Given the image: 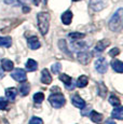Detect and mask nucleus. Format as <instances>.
Returning a JSON list of instances; mask_svg holds the SVG:
<instances>
[{"mask_svg": "<svg viewBox=\"0 0 123 124\" xmlns=\"http://www.w3.org/2000/svg\"><path fill=\"white\" fill-rule=\"evenodd\" d=\"M119 53H120V50L118 49V47H115V49H112V50H111V51L109 52V55L112 56V57H115Z\"/></svg>", "mask_w": 123, "mask_h": 124, "instance_id": "nucleus-30", "label": "nucleus"}, {"mask_svg": "<svg viewBox=\"0 0 123 124\" xmlns=\"http://www.w3.org/2000/svg\"><path fill=\"white\" fill-rule=\"evenodd\" d=\"M49 101L54 108H62V107L65 105V97L62 94H52L51 96L49 97Z\"/></svg>", "mask_w": 123, "mask_h": 124, "instance_id": "nucleus-3", "label": "nucleus"}, {"mask_svg": "<svg viewBox=\"0 0 123 124\" xmlns=\"http://www.w3.org/2000/svg\"><path fill=\"white\" fill-rule=\"evenodd\" d=\"M28 45L31 50H37L40 47V42H39V39L37 37H30L28 39Z\"/></svg>", "mask_w": 123, "mask_h": 124, "instance_id": "nucleus-14", "label": "nucleus"}, {"mask_svg": "<svg viewBox=\"0 0 123 124\" xmlns=\"http://www.w3.org/2000/svg\"><path fill=\"white\" fill-rule=\"evenodd\" d=\"M61 69H62V65L60 63H55V64H53V65H52V72L55 73V75L60 72Z\"/></svg>", "mask_w": 123, "mask_h": 124, "instance_id": "nucleus-27", "label": "nucleus"}, {"mask_svg": "<svg viewBox=\"0 0 123 124\" xmlns=\"http://www.w3.org/2000/svg\"><path fill=\"white\" fill-rule=\"evenodd\" d=\"M14 67V64L13 62H11L10 59H3L2 61V65H1V68L6 71H11Z\"/></svg>", "mask_w": 123, "mask_h": 124, "instance_id": "nucleus-19", "label": "nucleus"}, {"mask_svg": "<svg viewBox=\"0 0 123 124\" xmlns=\"http://www.w3.org/2000/svg\"><path fill=\"white\" fill-rule=\"evenodd\" d=\"M90 118H91V120L93 121L94 123H97V124H100L103 122V114L96 112V111H92L91 114H90Z\"/></svg>", "mask_w": 123, "mask_h": 124, "instance_id": "nucleus-16", "label": "nucleus"}, {"mask_svg": "<svg viewBox=\"0 0 123 124\" xmlns=\"http://www.w3.org/2000/svg\"><path fill=\"white\" fill-rule=\"evenodd\" d=\"M60 80L63 81V83H65L66 87H67L68 90H74L76 84H74V82H72V79L69 77V76L65 75V73H62L60 75Z\"/></svg>", "mask_w": 123, "mask_h": 124, "instance_id": "nucleus-7", "label": "nucleus"}, {"mask_svg": "<svg viewBox=\"0 0 123 124\" xmlns=\"http://www.w3.org/2000/svg\"><path fill=\"white\" fill-rule=\"evenodd\" d=\"M91 57H92V55L90 53H87V52H82V53L78 54V59H79V62L81 64H83V65H86V64L91 61Z\"/></svg>", "mask_w": 123, "mask_h": 124, "instance_id": "nucleus-9", "label": "nucleus"}, {"mask_svg": "<svg viewBox=\"0 0 123 124\" xmlns=\"http://www.w3.org/2000/svg\"><path fill=\"white\" fill-rule=\"evenodd\" d=\"M95 68L99 73H105L108 69V64L104 57H100L95 62Z\"/></svg>", "mask_w": 123, "mask_h": 124, "instance_id": "nucleus-5", "label": "nucleus"}, {"mask_svg": "<svg viewBox=\"0 0 123 124\" xmlns=\"http://www.w3.org/2000/svg\"><path fill=\"white\" fill-rule=\"evenodd\" d=\"M12 44V39L10 37H0V46L10 47Z\"/></svg>", "mask_w": 123, "mask_h": 124, "instance_id": "nucleus-21", "label": "nucleus"}, {"mask_svg": "<svg viewBox=\"0 0 123 124\" xmlns=\"http://www.w3.org/2000/svg\"><path fill=\"white\" fill-rule=\"evenodd\" d=\"M112 118L118 119V120H122L123 119V108L121 106L115 107V110L112 111Z\"/></svg>", "mask_w": 123, "mask_h": 124, "instance_id": "nucleus-18", "label": "nucleus"}, {"mask_svg": "<svg viewBox=\"0 0 123 124\" xmlns=\"http://www.w3.org/2000/svg\"><path fill=\"white\" fill-rule=\"evenodd\" d=\"M3 76H4V73H3V69L0 67V79H1V78H3Z\"/></svg>", "mask_w": 123, "mask_h": 124, "instance_id": "nucleus-33", "label": "nucleus"}, {"mask_svg": "<svg viewBox=\"0 0 123 124\" xmlns=\"http://www.w3.org/2000/svg\"><path fill=\"white\" fill-rule=\"evenodd\" d=\"M4 2H6L7 4H12L15 2V0H4Z\"/></svg>", "mask_w": 123, "mask_h": 124, "instance_id": "nucleus-31", "label": "nucleus"}, {"mask_svg": "<svg viewBox=\"0 0 123 124\" xmlns=\"http://www.w3.org/2000/svg\"><path fill=\"white\" fill-rule=\"evenodd\" d=\"M72 1H80V0H72Z\"/></svg>", "mask_w": 123, "mask_h": 124, "instance_id": "nucleus-37", "label": "nucleus"}, {"mask_svg": "<svg viewBox=\"0 0 123 124\" xmlns=\"http://www.w3.org/2000/svg\"><path fill=\"white\" fill-rule=\"evenodd\" d=\"M11 77H12L14 80L17 81V82H24V81H26V79H27L26 72L21 68H17V69H15V70H13L12 72H11Z\"/></svg>", "mask_w": 123, "mask_h": 124, "instance_id": "nucleus-4", "label": "nucleus"}, {"mask_svg": "<svg viewBox=\"0 0 123 124\" xmlns=\"http://www.w3.org/2000/svg\"><path fill=\"white\" fill-rule=\"evenodd\" d=\"M8 107V101L3 97H0V110H4Z\"/></svg>", "mask_w": 123, "mask_h": 124, "instance_id": "nucleus-28", "label": "nucleus"}, {"mask_svg": "<svg viewBox=\"0 0 123 124\" xmlns=\"http://www.w3.org/2000/svg\"><path fill=\"white\" fill-rule=\"evenodd\" d=\"M71 101H72V104H74V106L77 107V108H79V109L84 108V106H85V102H84V101L80 96H78V95H76V96L72 97Z\"/></svg>", "mask_w": 123, "mask_h": 124, "instance_id": "nucleus-12", "label": "nucleus"}, {"mask_svg": "<svg viewBox=\"0 0 123 124\" xmlns=\"http://www.w3.org/2000/svg\"><path fill=\"white\" fill-rule=\"evenodd\" d=\"M106 124H115V122H113V121L109 120V121H107V122H106Z\"/></svg>", "mask_w": 123, "mask_h": 124, "instance_id": "nucleus-35", "label": "nucleus"}, {"mask_svg": "<svg viewBox=\"0 0 123 124\" xmlns=\"http://www.w3.org/2000/svg\"><path fill=\"white\" fill-rule=\"evenodd\" d=\"M23 11H24V13H27V12H29V11H30V8L24 7V8H23Z\"/></svg>", "mask_w": 123, "mask_h": 124, "instance_id": "nucleus-32", "label": "nucleus"}, {"mask_svg": "<svg viewBox=\"0 0 123 124\" xmlns=\"http://www.w3.org/2000/svg\"><path fill=\"white\" fill-rule=\"evenodd\" d=\"M109 102L110 105H112L113 107H118L121 105V101L119 99V97L117 96H110L109 97Z\"/></svg>", "mask_w": 123, "mask_h": 124, "instance_id": "nucleus-24", "label": "nucleus"}, {"mask_svg": "<svg viewBox=\"0 0 123 124\" xmlns=\"http://www.w3.org/2000/svg\"><path fill=\"white\" fill-rule=\"evenodd\" d=\"M98 94L100 95L101 97H104L106 94H107V87H106L101 82L98 83Z\"/></svg>", "mask_w": 123, "mask_h": 124, "instance_id": "nucleus-26", "label": "nucleus"}, {"mask_svg": "<svg viewBox=\"0 0 123 124\" xmlns=\"http://www.w3.org/2000/svg\"><path fill=\"white\" fill-rule=\"evenodd\" d=\"M34 101H35V102H38V104L42 102V101H44V95H43V93H41V92L36 93V94L34 95Z\"/></svg>", "mask_w": 123, "mask_h": 124, "instance_id": "nucleus-25", "label": "nucleus"}, {"mask_svg": "<svg viewBox=\"0 0 123 124\" xmlns=\"http://www.w3.org/2000/svg\"><path fill=\"white\" fill-rule=\"evenodd\" d=\"M38 20V27L42 35H46L49 31L50 26V14L46 12H40L37 15Z\"/></svg>", "mask_w": 123, "mask_h": 124, "instance_id": "nucleus-1", "label": "nucleus"}, {"mask_svg": "<svg viewBox=\"0 0 123 124\" xmlns=\"http://www.w3.org/2000/svg\"><path fill=\"white\" fill-rule=\"evenodd\" d=\"M84 34H81V32H70L69 35H68V37L70 38L71 40H80L82 39V38H84Z\"/></svg>", "mask_w": 123, "mask_h": 124, "instance_id": "nucleus-23", "label": "nucleus"}, {"mask_svg": "<svg viewBox=\"0 0 123 124\" xmlns=\"http://www.w3.org/2000/svg\"><path fill=\"white\" fill-rule=\"evenodd\" d=\"M34 3L36 4V6H39V3H40V0H34Z\"/></svg>", "mask_w": 123, "mask_h": 124, "instance_id": "nucleus-34", "label": "nucleus"}, {"mask_svg": "<svg viewBox=\"0 0 123 124\" xmlns=\"http://www.w3.org/2000/svg\"><path fill=\"white\" fill-rule=\"evenodd\" d=\"M61 18H62V22L65 24V25H69L72 21V12L69 11V10L65 11L63 14H62Z\"/></svg>", "mask_w": 123, "mask_h": 124, "instance_id": "nucleus-10", "label": "nucleus"}, {"mask_svg": "<svg viewBox=\"0 0 123 124\" xmlns=\"http://www.w3.org/2000/svg\"><path fill=\"white\" fill-rule=\"evenodd\" d=\"M16 95H17V90L15 87H9L6 90V97L9 101H14Z\"/></svg>", "mask_w": 123, "mask_h": 124, "instance_id": "nucleus-15", "label": "nucleus"}, {"mask_svg": "<svg viewBox=\"0 0 123 124\" xmlns=\"http://www.w3.org/2000/svg\"><path fill=\"white\" fill-rule=\"evenodd\" d=\"M37 68H38L37 62L31 58L28 59L27 63H26V69H27L28 71H35V70H37Z\"/></svg>", "mask_w": 123, "mask_h": 124, "instance_id": "nucleus-20", "label": "nucleus"}, {"mask_svg": "<svg viewBox=\"0 0 123 124\" xmlns=\"http://www.w3.org/2000/svg\"><path fill=\"white\" fill-rule=\"evenodd\" d=\"M109 44H110V41H109V40H107V39L100 40V41H98L97 44H96L95 51H96V52H103L104 50H105Z\"/></svg>", "mask_w": 123, "mask_h": 124, "instance_id": "nucleus-13", "label": "nucleus"}, {"mask_svg": "<svg viewBox=\"0 0 123 124\" xmlns=\"http://www.w3.org/2000/svg\"><path fill=\"white\" fill-rule=\"evenodd\" d=\"M87 83H89V78L86 77V76H80L79 78H78L77 80V83H76V86L78 87H84L87 85Z\"/></svg>", "mask_w": 123, "mask_h": 124, "instance_id": "nucleus-17", "label": "nucleus"}, {"mask_svg": "<svg viewBox=\"0 0 123 124\" xmlns=\"http://www.w3.org/2000/svg\"><path fill=\"white\" fill-rule=\"evenodd\" d=\"M29 0H20V2L21 3H26V2H28Z\"/></svg>", "mask_w": 123, "mask_h": 124, "instance_id": "nucleus-36", "label": "nucleus"}, {"mask_svg": "<svg viewBox=\"0 0 123 124\" xmlns=\"http://www.w3.org/2000/svg\"><path fill=\"white\" fill-rule=\"evenodd\" d=\"M90 6L94 11H100L107 6V0H91Z\"/></svg>", "mask_w": 123, "mask_h": 124, "instance_id": "nucleus-6", "label": "nucleus"}, {"mask_svg": "<svg viewBox=\"0 0 123 124\" xmlns=\"http://www.w3.org/2000/svg\"><path fill=\"white\" fill-rule=\"evenodd\" d=\"M111 67L115 71H117L118 73H122L123 72V63L119 59H113L111 62Z\"/></svg>", "mask_w": 123, "mask_h": 124, "instance_id": "nucleus-11", "label": "nucleus"}, {"mask_svg": "<svg viewBox=\"0 0 123 124\" xmlns=\"http://www.w3.org/2000/svg\"><path fill=\"white\" fill-rule=\"evenodd\" d=\"M122 13L123 9H119L115 14L112 15L111 20L109 21V28L112 31H120L122 28Z\"/></svg>", "mask_w": 123, "mask_h": 124, "instance_id": "nucleus-2", "label": "nucleus"}, {"mask_svg": "<svg viewBox=\"0 0 123 124\" xmlns=\"http://www.w3.org/2000/svg\"><path fill=\"white\" fill-rule=\"evenodd\" d=\"M29 124H43V121L38 116H32L29 121Z\"/></svg>", "mask_w": 123, "mask_h": 124, "instance_id": "nucleus-29", "label": "nucleus"}, {"mask_svg": "<svg viewBox=\"0 0 123 124\" xmlns=\"http://www.w3.org/2000/svg\"><path fill=\"white\" fill-rule=\"evenodd\" d=\"M41 82L46 85H49L50 83L52 82V77H51V75H50L48 69H43V70L41 71Z\"/></svg>", "mask_w": 123, "mask_h": 124, "instance_id": "nucleus-8", "label": "nucleus"}, {"mask_svg": "<svg viewBox=\"0 0 123 124\" xmlns=\"http://www.w3.org/2000/svg\"><path fill=\"white\" fill-rule=\"evenodd\" d=\"M29 90H30V86L27 82H24L20 85V92L23 96H26V95L29 93Z\"/></svg>", "mask_w": 123, "mask_h": 124, "instance_id": "nucleus-22", "label": "nucleus"}]
</instances>
